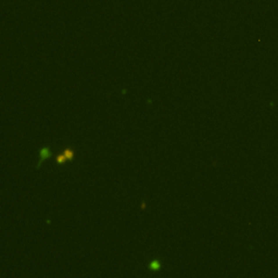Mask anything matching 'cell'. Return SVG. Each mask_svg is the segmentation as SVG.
Wrapping results in <instances>:
<instances>
[{
	"mask_svg": "<svg viewBox=\"0 0 278 278\" xmlns=\"http://www.w3.org/2000/svg\"><path fill=\"white\" fill-rule=\"evenodd\" d=\"M149 268L150 270H154V272H158L161 270V262L160 260H153L149 263Z\"/></svg>",
	"mask_w": 278,
	"mask_h": 278,
	"instance_id": "3957f363",
	"label": "cell"
},
{
	"mask_svg": "<svg viewBox=\"0 0 278 278\" xmlns=\"http://www.w3.org/2000/svg\"><path fill=\"white\" fill-rule=\"evenodd\" d=\"M50 157H51V150H50L49 146H45V147H42V149H40V151H39V161H38L37 166H36V167L39 168V167L42 166V163H44V161L47 160V159H49Z\"/></svg>",
	"mask_w": 278,
	"mask_h": 278,
	"instance_id": "6da1fadb",
	"label": "cell"
},
{
	"mask_svg": "<svg viewBox=\"0 0 278 278\" xmlns=\"http://www.w3.org/2000/svg\"><path fill=\"white\" fill-rule=\"evenodd\" d=\"M73 155H74V153H73V151H72V149H67L65 152H64V154H60L58 157V162L59 163H62L64 160H67V159H72L73 158Z\"/></svg>",
	"mask_w": 278,
	"mask_h": 278,
	"instance_id": "7a4b0ae2",
	"label": "cell"
}]
</instances>
